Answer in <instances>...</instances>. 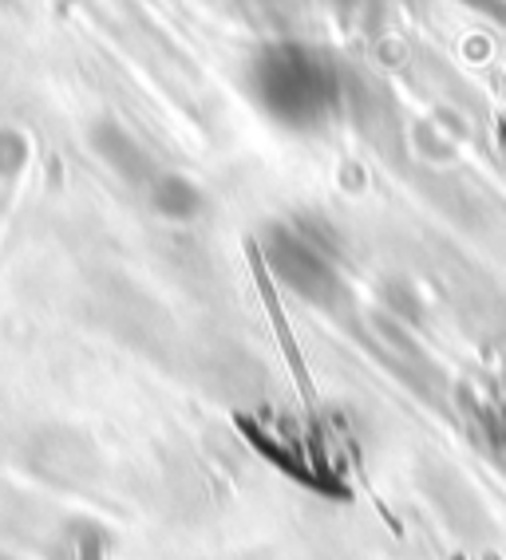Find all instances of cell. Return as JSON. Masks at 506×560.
<instances>
[{"label":"cell","instance_id":"6da1fadb","mask_svg":"<svg viewBox=\"0 0 506 560\" xmlns=\"http://www.w3.org/2000/svg\"><path fill=\"white\" fill-rule=\"evenodd\" d=\"M250 80L253 95L265 103V110H274L277 119L289 122L321 119L336 91L324 56L301 48V44H274V48L257 51Z\"/></svg>","mask_w":506,"mask_h":560}]
</instances>
